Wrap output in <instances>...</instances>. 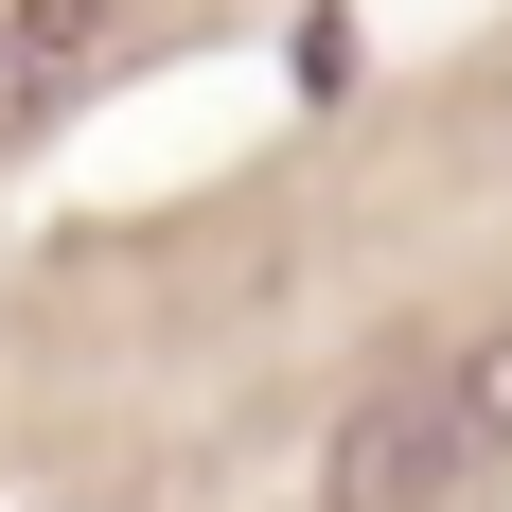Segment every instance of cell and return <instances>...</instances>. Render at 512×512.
Segmentation results:
<instances>
[{
  "mask_svg": "<svg viewBox=\"0 0 512 512\" xmlns=\"http://www.w3.org/2000/svg\"><path fill=\"white\" fill-rule=\"evenodd\" d=\"M495 424H512V336H495V354H442V371H407V389H371V407L336 424L318 495H336V512H407V495H460V477L495 460Z\"/></svg>",
  "mask_w": 512,
  "mask_h": 512,
  "instance_id": "obj_1",
  "label": "cell"
},
{
  "mask_svg": "<svg viewBox=\"0 0 512 512\" xmlns=\"http://www.w3.org/2000/svg\"><path fill=\"white\" fill-rule=\"evenodd\" d=\"M106 36H124V0H0V142H36L106 71Z\"/></svg>",
  "mask_w": 512,
  "mask_h": 512,
  "instance_id": "obj_2",
  "label": "cell"
}]
</instances>
